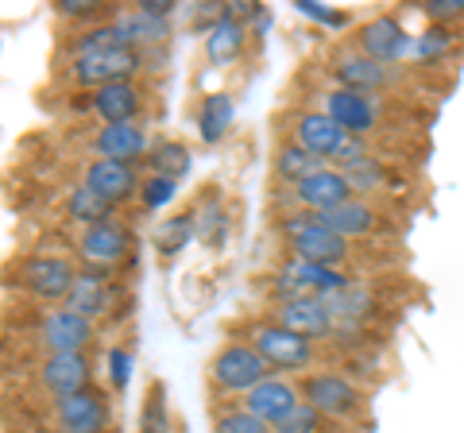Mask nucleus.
Returning a JSON list of instances; mask_svg holds the SVG:
<instances>
[{"mask_svg": "<svg viewBox=\"0 0 464 433\" xmlns=\"http://www.w3.org/2000/svg\"><path fill=\"white\" fill-rule=\"evenodd\" d=\"M27 344L35 356H58V352H97L101 325L70 313L66 306H35L32 322L24 329Z\"/></svg>", "mask_w": 464, "mask_h": 433, "instance_id": "obj_11", "label": "nucleus"}, {"mask_svg": "<svg viewBox=\"0 0 464 433\" xmlns=\"http://www.w3.org/2000/svg\"><path fill=\"white\" fill-rule=\"evenodd\" d=\"M63 306L70 313L85 317V322H112V317L128 313L132 306V286L121 279V271H93V267H82L78 283L70 286V294L63 298Z\"/></svg>", "mask_w": 464, "mask_h": 433, "instance_id": "obj_12", "label": "nucleus"}, {"mask_svg": "<svg viewBox=\"0 0 464 433\" xmlns=\"http://www.w3.org/2000/svg\"><path fill=\"white\" fill-rule=\"evenodd\" d=\"M317 221H322L325 228H333V233L356 240V244L387 240L391 233H395L391 216L375 206V201H368V197H353V201H344V206L329 209V213H317Z\"/></svg>", "mask_w": 464, "mask_h": 433, "instance_id": "obj_20", "label": "nucleus"}, {"mask_svg": "<svg viewBox=\"0 0 464 433\" xmlns=\"http://www.w3.org/2000/svg\"><path fill=\"white\" fill-rule=\"evenodd\" d=\"M213 414V433H275L267 422H259L240 402H209Z\"/></svg>", "mask_w": 464, "mask_h": 433, "instance_id": "obj_30", "label": "nucleus"}, {"mask_svg": "<svg viewBox=\"0 0 464 433\" xmlns=\"http://www.w3.org/2000/svg\"><path fill=\"white\" fill-rule=\"evenodd\" d=\"M70 252L82 259V267L93 271H121L124 264H132L136 255V228L124 221H105L93 228H74L70 236Z\"/></svg>", "mask_w": 464, "mask_h": 433, "instance_id": "obj_14", "label": "nucleus"}, {"mask_svg": "<svg viewBox=\"0 0 464 433\" xmlns=\"http://www.w3.org/2000/svg\"><path fill=\"white\" fill-rule=\"evenodd\" d=\"M314 109L329 112L348 136H360V140H372V143H383L391 136H399V101L391 97H368V93H353L344 85H333L322 82L314 90Z\"/></svg>", "mask_w": 464, "mask_h": 433, "instance_id": "obj_1", "label": "nucleus"}, {"mask_svg": "<svg viewBox=\"0 0 464 433\" xmlns=\"http://www.w3.org/2000/svg\"><path fill=\"white\" fill-rule=\"evenodd\" d=\"M322 63H325V66H322V70H325V82L344 85V90H353V93L399 101V97L406 93V85H411V74H406V66L372 63V59H364L360 51L348 47V43H341V47H329Z\"/></svg>", "mask_w": 464, "mask_h": 433, "instance_id": "obj_9", "label": "nucleus"}, {"mask_svg": "<svg viewBox=\"0 0 464 433\" xmlns=\"http://www.w3.org/2000/svg\"><path fill=\"white\" fill-rule=\"evenodd\" d=\"M271 364L259 356L252 344L244 341H221L217 352L206 364V387L209 402H240L248 391H256L259 383L271 380Z\"/></svg>", "mask_w": 464, "mask_h": 433, "instance_id": "obj_8", "label": "nucleus"}, {"mask_svg": "<svg viewBox=\"0 0 464 433\" xmlns=\"http://www.w3.org/2000/svg\"><path fill=\"white\" fill-rule=\"evenodd\" d=\"M329 163H322L317 155H310L306 148H298L295 140H283L275 136V148H271V175L279 186H298L302 178L317 175V170H325Z\"/></svg>", "mask_w": 464, "mask_h": 433, "instance_id": "obj_26", "label": "nucleus"}, {"mask_svg": "<svg viewBox=\"0 0 464 433\" xmlns=\"http://www.w3.org/2000/svg\"><path fill=\"white\" fill-rule=\"evenodd\" d=\"M232 341L252 344V349L271 364V371H286V375H295V380L298 375H310L317 368H325L322 364L325 360L322 344L302 337V333H290V329H283V325H275L271 317H264V313H256L244 325H237V337Z\"/></svg>", "mask_w": 464, "mask_h": 433, "instance_id": "obj_4", "label": "nucleus"}, {"mask_svg": "<svg viewBox=\"0 0 464 433\" xmlns=\"http://www.w3.org/2000/svg\"><path fill=\"white\" fill-rule=\"evenodd\" d=\"M228 236V213L221 206V197H198V240L209 244V248H225Z\"/></svg>", "mask_w": 464, "mask_h": 433, "instance_id": "obj_31", "label": "nucleus"}, {"mask_svg": "<svg viewBox=\"0 0 464 433\" xmlns=\"http://www.w3.org/2000/svg\"><path fill=\"white\" fill-rule=\"evenodd\" d=\"M140 433H170V407H167V387L151 380L148 399H143L140 414Z\"/></svg>", "mask_w": 464, "mask_h": 433, "instance_id": "obj_32", "label": "nucleus"}, {"mask_svg": "<svg viewBox=\"0 0 464 433\" xmlns=\"http://www.w3.org/2000/svg\"><path fill=\"white\" fill-rule=\"evenodd\" d=\"M116 24H121V32L128 35V43L140 47V51H167L170 39H174V20L148 16V12H140L136 5L116 8Z\"/></svg>", "mask_w": 464, "mask_h": 433, "instance_id": "obj_23", "label": "nucleus"}, {"mask_svg": "<svg viewBox=\"0 0 464 433\" xmlns=\"http://www.w3.org/2000/svg\"><path fill=\"white\" fill-rule=\"evenodd\" d=\"M78 275H82V267L74 259L47 255V252H24L16 259H8V267H5L8 291L32 298L35 306H63V298L78 283Z\"/></svg>", "mask_w": 464, "mask_h": 433, "instance_id": "obj_6", "label": "nucleus"}, {"mask_svg": "<svg viewBox=\"0 0 464 433\" xmlns=\"http://www.w3.org/2000/svg\"><path fill=\"white\" fill-rule=\"evenodd\" d=\"M74 182L90 186L101 197H109L112 206L128 209L136 201L140 206V190H143V170L132 167V163H112V159H78L70 167Z\"/></svg>", "mask_w": 464, "mask_h": 433, "instance_id": "obj_17", "label": "nucleus"}, {"mask_svg": "<svg viewBox=\"0 0 464 433\" xmlns=\"http://www.w3.org/2000/svg\"><path fill=\"white\" fill-rule=\"evenodd\" d=\"M194 236H198V201L179 209L174 216H167V221L155 228V248L163 252V259H174Z\"/></svg>", "mask_w": 464, "mask_h": 433, "instance_id": "obj_29", "label": "nucleus"}, {"mask_svg": "<svg viewBox=\"0 0 464 433\" xmlns=\"http://www.w3.org/2000/svg\"><path fill=\"white\" fill-rule=\"evenodd\" d=\"M353 197H356V190H353V182L344 178V170L325 167V170H317V175L302 178L298 186H279V194H275V213H286V209L329 213Z\"/></svg>", "mask_w": 464, "mask_h": 433, "instance_id": "obj_15", "label": "nucleus"}, {"mask_svg": "<svg viewBox=\"0 0 464 433\" xmlns=\"http://www.w3.org/2000/svg\"><path fill=\"white\" fill-rule=\"evenodd\" d=\"M190 167H194V151L186 148L182 140H155V148L140 163L143 175H163V178H174V182H182L186 175H190Z\"/></svg>", "mask_w": 464, "mask_h": 433, "instance_id": "obj_27", "label": "nucleus"}, {"mask_svg": "<svg viewBox=\"0 0 464 433\" xmlns=\"http://www.w3.org/2000/svg\"><path fill=\"white\" fill-rule=\"evenodd\" d=\"M78 148L85 151V159H112V163L140 167L155 148V140L148 124H93V132L82 136Z\"/></svg>", "mask_w": 464, "mask_h": 433, "instance_id": "obj_18", "label": "nucleus"}, {"mask_svg": "<svg viewBox=\"0 0 464 433\" xmlns=\"http://www.w3.org/2000/svg\"><path fill=\"white\" fill-rule=\"evenodd\" d=\"M298 391H302V402H310L314 410L337 418L344 426L353 429L372 426V391L364 383L348 380L344 371L317 368L310 375H298Z\"/></svg>", "mask_w": 464, "mask_h": 433, "instance_id": "obj_7", "label": "nucleus"}, {"mask_svg": "<svg viewBox=\"0 0 464 433\" xmlns=\"http://www.w3.org/2000/svg\"><path fill=\"white\" fill-rule=\"evenodd\" d=\"M58 213H63V221H70L74 228H93V225L121 221V216H124L121 206H112L109 197H101L97 190H90V186H82V182H66L63 186Z\"/></svg>", "mask_w": 464, "mask_h": 433, "instance_id": "obj_22", "label": "nucleus"}, {"mask_svg": "<svg viewBox=\"0 0 464 433\" xmlns=\"http://www.w3.org/2000/svg\"><path fill=\"white\" fill-rule=\"evenodd\" d=\"M248 39H252V27L232 20V16H221L213 24V32L206 35V63L213 70H228L244 59V51H248Z\"/></svg>", "mask_w": 464, "mask_h": 433, "instance_id": "obj_24", "label": "nucleus"}, {"mask_svg": "<svg viewBox=\"0 0 464 433\" xmlns=\"http://www.w3.org/2000/svg\"><path fill=\"white\" fill-rule=\"evenodd\" d=\"M464 47V27H449V24H426L422 35H414V54L411 59L418 66H449Z\"/></svg>", "mask_w": 464, "mask_h": 433, "instance_id": "obj_25", "label": "nucleus"}, {"mask_svg": "<svg viewBox=\"0 0 464 433\" xmlns=\"http://www.w3.org/2000/svg\"><path fill=\"white\" fill-rule=\"evenodd\" d=\"M264 317H271L275 325L290 329V333H302L310 341H333L337 337V322L329 313V302L317 294H298L286 302H264Z\"/></svg>", "mask_w": 464, "mask_h": 433, "instance_id": "obj_19", "label": "nucleus"}, {"mask_svg": "<svg viewBox=\"0 0 464 433\" xmlns=\"http://www.w3.org/2000/svg\"><path fill=\"white\" fill-rule=\"evenodd\" d=\"M426 16V24H449V27H464V0H426L418 8Z\"/></svg>", "mask_w": 464, "mask_h": 433, "instance_id": "obj_34", "label": "nucleus"}, {"mask_svg": "<svg viewBox=\"0 0 464 433\" xmlns=\"http://www.w3.org/2000/svg\"><path fill=\"white\" fill-rule=\"evenodd\" d=\"M24 387L32 402L43 399H66L93 391L97 383V352H58V356H32L24 368Z\"/></svg>", "mask_w": 464, "mask_h": 433, "instance_id": "obj_10", "label": "nucleus"}, {"mask_svg": "<svg viewBox=\"0 0 464 433\" xmlns=\"http://www.w3.org/2000/svg\"><path fill=\"white\" fill-rule=\"evenodd\" d=\"M66 109L78 120L93 124H148V117L159 109V93L143 78L132 82H112L90 93H74L66 101Z\"/></svg>", "mask_w": 464, "mask_h": 433, "instance_id": "obj_5", "label": "nucleus"}, {"mask_svg": "<svg viewBox=\"0 0 464 433\" xmlns=\"http://www.w3.org/2000/svg\"><path fill=\"white\" fill-rule=\"evenodd\" d=\"M167 51H140V47H112V51H97V54H82V59H66L54 63L58 85L66 90V97L74 93H90L101 85L112 82H132L143 78L148 70H159L155 59H163Z\"/></svg>", "mask_w": 464, "mask_h": 433, "instance_id": "obj_2", "label": "nucleus"}, {"mask_svg": "<svg viewBox=\"0 0 464 433\" xmlns=\"http://www.w3.org/2000/svg\"><path fill=\"white\" fill-rule=\"evenodd\" d=\"M348 47L360 51L372 63L402 66L414 54V35L399 24V16H387L383 12V16H372L364 24H356L353 35H348Z\"/></svg>", "mask_w": 464, "mask_h": 433, "instance_id": "obj_16", "label": "nucleus"}, {"mask_svg": "<svg viewBox=\"0 0 464 433\" xmlns=\"http://www.w3.org/2000/svg\"><path fill=\"white\" fill-rule=\"evenodd\" d=\"M232 120H237V97L232 93H209L201 97V109H198V136L201 143H221L228 136Z\"/></svg>", "mask_w": 464, "mask_h": 433, "instance_id": "obj_28", "label": "nucleus"}, {"mask_svg": "<svg viewBox=\"0 0 464 433\" xmlns=\"http://www.w3.org/2000/svg\"><path fill=\"white\" fill-rule=\"evenodd\" d=\"M240 407L256 414L259 422H267L271 429H279L290 414L302 407V391H298V380H279V375H271L267 383H259L256 391H248L240 399Z\"/></svg>", "mask_w": 464, "mask_h": 433, "instance_id": "obj_21", "label": "nucleus"}, {"mask_svg": "<svg viewBox=\"0 0 464 433\" xmlns=\"http://www.w3.org/2000/svg\"><path fill=\"white\" fill-rule=\"evenodd\" d=\"M116 402L105 387L66 399H43L27 410V433H112Z\"/></svg>", "mask_w": 464, "mask_h": 433, "instance_id": "obj_3", "label": "nucleus"}, {"mask_svg": "<svg viewBox=\"0 0 464 433\" xmlns=\"http://www.w3.org/2000/svg\"><path fill=\"white\" fill-rule=\"evenodd\" d=\"M179 194V182L163 178V175H143V190H140V209H159Z\"/></svg>", "mask_w": 464, "mask_h": 433, "instance_id": "obj_33", "label": "nucleus"}, {"mask_svg": "<svg viewBox=\"0 0 464 433\" xmlns=\"http://www.w3.org/2000/svg\"><path fill=\"white\" fill-rule=\"evenodd\" d=\"M275 128L283 140H295L298 148H306L310 155H317L322 163L333 167V159L344 151L348 143V132L329 117V112L314 109V105H295V109H279L275 112Z\"/></svg>", "mask_w": 464, "mask_h": 433, "instance_id": "obj_13", "label": "nucleus"}]
</instances>
